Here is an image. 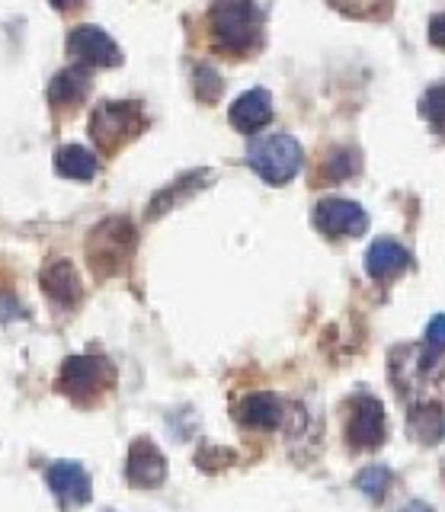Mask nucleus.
<instances>
[{"instance_id": "nucleus-1", "label": "nucleus", "mask_w": 445, "mask_h": 512, "mask_svg": "<svg viewBox=\"0 0 445 512\" xmlns=\"http://www.w3.org/2000/svg\"><path fill=\"white\" fill-rule=\"evenodd\" d=\"M209 26L221 52L244 55L260 42V10L253 0H215Z\"/></svg>"}, {"instance_id": "nucleus-2", "label": "nucleus", "mask_w": 445, "mask_h": 512, "mask_svg": "<svg viewBox=\"0 0 445 512\" xmlns=\"http://www.w3.org/2000/svg\"><path fill=\"white\" fill-rule=\"evenodd\" d=\"M135 228L125 218H106L87 240V260L97 276H116L132 260Z\"/></svg>"}, {"instance_id": "nucleus-3", "label": "nucleus", "mask_w": 445, "mask_h": 512, "mask_svg": "<svg viewBox=\"0 0 445 512\" xmlns=\"http://www.w3.org/2000/svg\"><path fill=\"white\" fill-rule=\"evenodd\" d=\"M247 164L269 186H282L301 170V148L292 135H260L257 141H250Z\"/></svg>"}, {"instance_id": "nucleus-4", "label": "nucleus", "mask_w": 445, "mask_h": 512, "mask_svg": "<svg viewBox=\"0 0 445 512\" xmlns=\"http://www.w3.org/2000/svg\"><path fill=\"white\" fill-rule=\"evenodd\" d=\"M116 381V368L109 365V359L103 356H71L65 359L58 372V391L68 394L71 400H81V404H90L97 400L103 391L113 388Z\"/></svg>"}, {"instance_id": "nucleus-5", "label": "nucleus", "mask_w": 445, "mask_h": 512, "mask_svg": "<svg viewBox=\"0 0 445 512\" xmlns=\"http://www.w3.org/2000/svg\"><path fill=\"white\" fill-rule=\"evenodd\" d=\"M145 125L148 119L138 103H100L90 116V135L97 141V148L113 154L125 141H132Z\"/></svg>"}, {"instance_id": "nucleus-6", "label": "nucleus", "mask_w": 445, "mask_h": 512, "mask_svg": "<svg viewBox=\"0 0 445 512\" xmlns=\"http://www.w3.org/2000/svg\"><path fill=\"white\" fill-rule=\"evenodd\" d=\"M68 55L81 68H116L122 61L119 45L100 26H74L68 36Z\"/></svg>"}, {"instance_id": "nucleus-7", "label": "nucleus", "mask_w": 445, "mask_h": 512, "mask_svg": "<svg viewBox=\"0 0 445 512\" xmlns=\"http://www.w3.org/2000/svg\"><path fill=\"white\" fill-rule=\"evenodd\" d=\"M45 484L55 493V500L61 503V509H77V506H87L90 503V474L84 464L77 461H55L49 464L45 471Z\"/></svg>"}, {"instance_id": "nucleus-8", "label": "nucleus", "mask_w": 445, "mask_h": 512, "mask_svg": "<svg viewBox=\"0 0 445 512\" xmlns=\"http://www.w3.org/2000/svg\"><path fill=\"white\" fill-rule=\"evenodd\" d=\"M346 439L353 448H378L385 439V407L378 397H356L349 407Z\"/></svg>"}, {"instance_id": "nucleus-9", "label": "nucleus", "mask_w": 445, "mask_h": 512, "mask_svg": "<svg viewBox=\"0 0 445 512\" xmlns=\"http://www.w3.org/2000/svg\"><path fill=\"white\" fill-rule=\"evenodd\" d=\"M314 228L327 237H359L369 228L362 205L349 199H324L314 208Z\"/></svg>"}, {"instance_id": "nucleus-10", "label": "nucleus", "mask_w": 445, "mask_h": 512, "mask_svg": "<svg viewBox=\"0 0 445 512\" xmlns=\"http://www.w3.org/2000/svg\"><path fill=\"white\" fill-rule=\"evenodd\" d=\"M164 477H167V461L157 452V445L151 439L132 442L129 458H125V480H129L132 487L151 490V487H161Z\"/></svg>"}, {"instance_id": "nucleus-11", "label": "nucleus", "mask_w": 445, "mask_h": 512, "mask_svg": "<svg viewBox=\"0 0 445 512\" xmlns=\"http://www.w3.org/2000/svg\"><path fill=\"white\" fill-rule=\"evenodd\" d=\"M273 119V96L266 90H247L231 106V125L244 135H257Z\"/></svg>"}, {"instance_id": "nucleus-12", "label": "nucleus", "mask_w": 445, "mask_h": 512, "mask_svg": "<svg viewBox=\"0 0 445 512\" xmlns=\"http://www.w3.org/2000/svg\"><path fill=\"white\" fill-rule=\"evenodd\" d=\"M42 292L61 308H74L81 301V276L71 260H55L42 269Z\"/></svg>"}, {"instance_id": "nucleus-13", "label": "nucleus", "mask_w": 445, "mask_h": 512, "mask_svg": "<svg viewBox=\"0 0 445 512\" xmlns=\"http://www.w3.org/2000/svg\"><path fill=\"white\" fill-rule=\"evenodd\" d=\"M237 423L247 426V429H276L282 423V400L276 394H247L241 397V404L234 407Z\"/></svg>"}, {"instance_id": "nucleus-14", "label": "nucleus", "mask_w": 445, "mask_h": 512, "mask_svg": "<svg viewBox=\"0 0 445 512\" xmlns=\"http://www.w3.org/2000/svg\"><path fill=\"white\" fill-rule=\"evenodd\" d=\"M407 266H410V253L388 237H378L369 247V253H365V269H369L372 279H394Z\"/></svg>"}, {"instance_id": "nucleus-15", "label": "nucleus", "mask_w": 445, "mask_h": 512, "mask_svg": "<svg viewBox=\"0 0 445 512\" xmlns=\"http://www.w3.org/2000/svg\"><path fill=\"white\" fill-rule=\"evenodd\" d=\"M410 436L423 445H436L445 439V410L439 400H426V404L410 410Z\"/></svg>"}, {"instance_id": "nucleus-16", "label": "nucleus", "mask_w": 445, "mask_h": 512, "mask_svg": "<svg viewBox=\"0 0 445 512\" xmlns=\"http://www.w3.org/2000/svg\"><path fill=\"white\" fill-rule=\"evenodd\" d=\"M90 93V74L84 68H65L52 77L49 84V103L58 109H68L74 103H81Z\"/></svg>"}, {"instance_id": "nucleus-17", "label": "nucleus", "mask_w": 445, "mask_h": 512, "mask_svg": "<svg viewBox=\"0 0 445 512\" xmlns=\"http://www.w3.org/2000/svg\"><path fill=\"white\" fill-rule=\"evenodd\" d=\"M97 157H93L87 148H81V144H65L58 154H55V170L61 176H68V180H93L97 176Z\"/></svg>"}, {"instance_id": "nucleus-18", "label": "nucleus", "mask_w": 445, "mask_h": 512, "mask_svg": "<svg viewBox=\"0 0 445 512\" xmlns=\"http://www.w3.org/2000/svg\"><path fill=\"white\" fill-rule=\"evenodd\" d=\"M420 112L429 122H433V128H436L439 135H445V84H436V87H429L423 93Z\"/></svg>"}, {"instance_id": "nucleus-19", "label": "nucleus", "mask_w": 445, "mask_h": 512, "mask_svg": "<svg viewBox=\"0 0 445 512\" xmlns=\"http://www.w3.org/2000/svg\"><path fill=\"white\" fill-rule=\"evenodd\" d=\"M388 484H391V474H388V468H381V464H375V468H365L362 474H359V480H356V487L369 496V500H381L385 496V490H388Z\"/></svg>"}, {"instance_id": "nucleus-20", "label": "nucleus", "mask_w": 445, "mask_h": 512, "mask_svg": "<svg viewBox=\"0 0 445 512\" xmlns=\"http://www.w3.org/2000/svg\"><path fill=\"white\" fill-rule=\"evenodd\" d=\"M196 90H199V100L215 103L218 93H221V77L212 68H199L196 71Z\"/></svg>"}, {"instance_id": "nucleus-21", "label": "nucleus", "mask_w": 445, "mask_h": 512, "mask_svg": "<svg viewBox=\"0 0 445 512\" xmlns=\"http://www.w3.org/2000/svg\"><path fill=\"white\" fill-rule=\"evenodd\" d=\"M327 173L333 176V180H343V176H353V173H356V160H353V154H343V151L330 154V160H327Z\"/></svg>"}, {"instance_id": "nucleus-22", "label": "nucleus", "mask_w": 445, "mask_h": 512, "mask_svg": "<svg viewBox=\"0 0 445 512\" xmlns=\"http://www.w3.org/2000/svg\"><path fill=\"white\" fill-rule=\"evenodd\" d=\"M426 340L433 343V346H439V349H445V314H439V317H433V320H429Z\"/></svg>"}, {"instance_id": "nucleus-23", "label": "nucleus", "mask_w": 445, "mask_h": 512, "mask_svg": "<svg viewBox=\"0 0 445 512\" xmlns=\"http://www.w3.org/2000/svg\"><path fill=\"white\" fill-rule=\"evenodd\" d=\"M337 10H346V13H356V16H365L369 7H375V0H330Z\"/></svg>"}, {"instance_id": "nucleus-24", "label": "nucleus", "mask_w": 445, "mask_h": 512, "mask_svg": "<svg viewBox=\"0 0 445 512\" xmlns=\"http://www.w3.org/2000/svg\"><path fill=\"white\" fill-rule=\"evenodd\" d=\"M429 42L445 52V13H436L433 23H429Z\"/></svg>"}, {"instance_id": "nucleus-25", "label": "nucleus", "mask_w": 445, "mask_h": 512, "mask_svg": "<svg viewBox=\"0 0 445 512\" xmlns=\"http://www.w3.org/2000/svg\"><path fill=\"white\" fill-rule=\"evenodd\" d=\"M49 4H52L55 10H71L74 4H81V0H49Z\"/></svg>"}]
</instances>
